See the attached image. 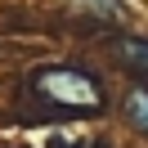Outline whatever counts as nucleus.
Segmentation results:
<instances>
[{"label": "nucleus", "mask_w": 148, "mask_h": 148, "mask_svg": "<svg viewBox=\"0 0 148 148\" xmlns=\"http://www.w3.org/2000/svg\"><path fill=\"white\" fill-rule=\"evenodd\" d=\"M32 90H36L45 103L67 108V112H94V108H103L99 81H94L90 72H81V67H40V72L32 76Z\"/></svg>", "instance_id": "obj_1"}, {"label": "nucleus", "mask_w": 148, "mask_h": 148, "mask_svg": "<svg viewBox=\"0 0 148 148\" xmlns=\"http://www.w3.org/2000/svg\"><path fill=\"white\" fill-rule=\"evenodd\" d=\"M126 121H130L135 130H144V135H148V85L130 90V99H126Z\"/></svg>", "instance_id": "obj_2"}]
</instances>
